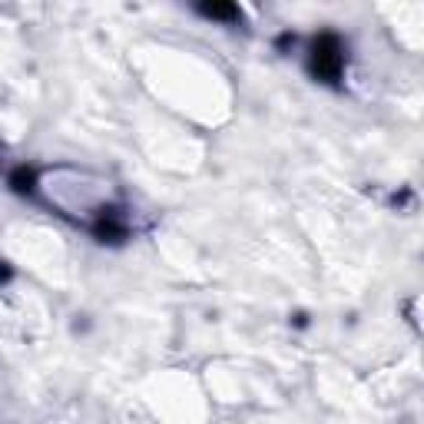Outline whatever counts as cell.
<instances>
[{"mask_svg": "<svg viewBox=\"0 0 424 424\" xmlns=\"http://www.w3.org/2000/svg\"><path fill=\"white\" fill-rule=\"evenodd\" d=\"M202 13L206 17H236V7H215L212 3V7H202Z\"/></svg>", "mask_w": 424, "mask_h": 424, "instance_id": "cell-2", "label": "cell"}, {"mask_svg": "<svg viewBox=\"0 0 424 424\" xmlns=\"http://www.w3.org/2000/svg\"><path fill=\"white\" fill-rule=\"evenodd\" d=\"M338 70H341V43L335 37H322L315 43V73L335 80Z\"/></svg>", "mask_w": 424, "mask_h": 424, "instance_id": "cell-1", "label": "cell"}]
</instances>
